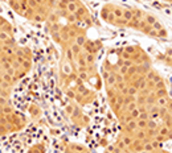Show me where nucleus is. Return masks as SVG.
<instances>
[{
  "mask_svg": "<svg viewBox=\"0 0 172 153\" xmlns=\"http://www.w3.org/2000/svg\"><path fill=\"white\" fill-rule=\"evenodd\" d=\"M52 35V38H53L54 42H57V44H62V37H61V32H52L50 33Z\"/></svg>",
  "mask_w": 172,
  "mask_h": 153,
  "instance_id": "obj_15",
  "label": "nucleus"
},
{
  "mask_svg": "<svg viewBox=\"0 0 172 153\" xmlns=\"http://www.w3.org/2000/svg\"><path fill=\"white\" fill-rule=\"evenodd\" d=\"M155 153H164V152H163L162 149H159V150H155Z\"/></svg>",
  "mask_w": 172,
  "mask_h": 153,
  "instance_id": "obj_40",
  "label": "nucleus"
},
{
  "mask_svg": "<svg viewBox=\"0 0 172 153\" xmlns=\"http://www.w3.org/2000/svg\"><path fill=\"white\" fill-rule=\"evenodd\" d=\"M169 131H171V129H169L168 127H166V125L163 124V125H160L159 128H158V135H160V136H164V137H167V136H168V133H169Z\"/></svg>",
  "mask_w": 172,
  "mask_h": 153,
  "instance_id": "obj_12",
  "label": "nucleus"
},
{
  "mask_svg": "<svg viewBox=\"0 0 172 153\" xmlns=\"http://www.w3.org/2000/svg\"><path fill=\"white\" fill-rule=\"evenodd\" d=\"M148 153H155V150H152V152H148Z\"/></svg>",
  "mask_w": 172,
  "mask_h": 153,
  "instance_id": "obj_43",
  "label": "nucleus"
},
{
  "mask_svg": "<svg viewBox=\"0 0 172 153\" xmlns=\"http://www.w3.org/2000/svg\"><path fill=\"white\" fill-rule=\"evenodd\" d=\"M5 24H7V21H5V20H4L3 17H0V29L3 28V27H4Z\"/></svg>",
  "mask_w": 172,
  "mask_h": 153,
  "instance_id": "obj_37",
  "label": "nucleus"
},
{
  "mask_svg": "<svg viewBox=\"0 0 172 153\" xmlns=\"http://www.w3.org/2000/svg\"><path fill=\"white\" fill-rule=\"evenodd\" d=\"M70 149H73V152H78V153H84V152H88L86 148L81 144H72L70 145Z\"/></svg>",
  "mask_w": 172,
  "mask_h": 153,
  "instance_id": "obj_11",
  "label": "nucleus"
},
{
  "mask_svg": "<svg viewBox=\"0 0 172 153\" xmlns=\"http://www.w3.org/2000/svg\"><path fill=\"white\" fill-rule=\"evenodd\" d=\"M3 82H4V79H3V77H1V75H0V84L3 83Z\"/></svg>",
  "mask_w": 172,
  "mask_h": 153,
  "instance_id": "obj_39",
  "label": "nucleus"
},
{
  "mask_svg": "<svg viewBox=\"0 0 172 153\" xmlns=\"http://www.w3.org/2000/svg\"><path fill=\"white\" fill-rule=\"evenodd\" d=\"M138 153H148V152H146V150H140V152H138Z\"/></svg>",
  "mask_w": 172,
  "mask_h": 153,
  "instance_id": "obj_41",
  "label": "nucleus"
},
{
  "mask_svg": "<svg viewBox=\"0 0 172 153\" xmlns=\"http://www.w3.org/2000/svg\"><path fill=\"white\" fill-rule=\"evenodd\" d=\"M132 136H134L135 140H140V141H143L144 139L148 137V136H147V131H146V129H136V131L132 133Z\"/></svg>",
  "mask_w": 172,
  "mask_h": 153,
  "instance_id": "obj_2",
  "label": "nucleus"
},
{
  "mask_svg": "<svg viewBox=\"0 0 172 153\" xmlns=\"http://www.w3.org/2000/svg\"><path fill=\"white\" fill-rule=\"evenodd\" d=\"M162 81H163V78L160 77L159 74H155V75H153V78H152V82H153V83H158V82H162Z\"/></svg>",
  "mask_w": 172,
  "mask_h": 153,
  "instance_id": "obj_36",
  "label": "nucleus"
},
{
  "mask_svg": "<svg viewBox=\"0 0 172 153\" xmlns=\"http://www.w3.org/2000/svg\"><path fill=\"white\" fill-rule=\"evenodd\" d=\"M1 73H3V71H1V70H0V75H1Z\"/></svg>",
  "mask_w": 172,
  "mask_h": 153,
  "instance_id": "obj_45",
  "label": "nucleus"
},
{
  "mask_svg": "<svg viewBox=\"0 0 172 153\" xmlns=\"http://www.w3.org/2000/svg\"><path fill=\"white\" fill-rule=\"evenodd\" d=\"M105 83H106L107 87H114L116 83V73H111V74L107 77L106 79H105Z\"/></svg>",
  "mask_w": 172,
  "mask_h": 153,
  "instance_id": "obj_3",
  "label": "nucleus"
},
{
  "mask_svg": "<svg viewBox=\"0 0 172 153\" xmlns=\"http://www.w3.org/2000/svg\"><path fill=\"white\" fill-rule=\"evenodd\" d=\"M123 19H126L127 21H131L134 19V15H132V10L131 8H123Z\"/></svg>",
  "mask_w": 172,
  "mask_h": 153,
  "instance_id": "obj_9",
  "label": "nucleus"
},
{
  "mask_svg": "<svg viewBox=\"0 0 172 153\" xmlns=\"http://www.w3.org/2000/svg\"><path fill=\"white\" fill-rule=\"evenodd\" d=\"M28 5H29V8H33V10H37L38 7H40L34 0H28Z\"/></svg>",
  "mask_w": 172,
  "mask_h": 153,
  "instance_id": "obj_35",
  "label": "nucleus"
},
{
  "mask_svg": "<svg viewBox=\"0 0 172 153\" xmlns=\"http://www.w3.org/2000/svg\"><path fill=\"white\" fill-rule=\"evenodd\" d=\"M153 95H155V98H162V97H166V95H168V92H167V88H158V90L152 91Z\"/></svg>",
  "mask_w": 172,
  "mask_h": 153,
  "instance_id": "obj_16",
  "label": "nucleus"
},
{
  "mask_svg": "<svg viewBox=\"0 0 172 153\" xmlns=\"http://www.w3.org/2000/svg\"><path fill=\"white\" fill-rule=\"evenodd\" d=\"M65 17H66V20H68L69 22H77V21H79V19L74 15V13H68Z\"/></svg>",
  "mask_w": 172,
  "mask_h": 153,
  "instance_id": "obj_26",
  "label": "nucleus"
},
{
  "mask_svg": "<svg viewBox=\"0 0 172 153\" xmlns=\"http://www.w3.org/2000/svg\"><path fill=\"white\" fill-rule=\"evenodd\" d=\"M3 45H5V46H15V41H13L12 37H8L5 41L3 42Z\"/></svg>",
  "mask_w": 172,
  "mask_h": 153,
  "instance_id": "obj_34",
  "label": "nucleus"
},
{
  "mask_svg": "<svg viewBox=\"0 0 172 153\" xmlns=\"http://www.w3.org/2000/svg\"><path fill=\"white\" fill-rule=\"evenodd\" d=\"M136 73H138V65H132V66H130V67H127V73H126V75L130 78V77H132V75L136 74Z\"/></svg>",
  "mask_w": 172,
  "mask_h": 153,
  "instance_id": "obj_18",
  "label": "nucleus"
},
{
  "mask_svg": "<svg viewBox=\"0 0 172 153\" xmlns=\"http://www.w3.org/2000/svg\"><path fill=\"white\" fill-rule=\"evenodd\" d=\"M122 153H132V152H130V150H126V152H122Z\"/></svg>",
  "mask_w": 172,
  "mask_h": 153,
  "instance_id": "obj_42",
  "label": "nucleus"
},
{
  "mask_svg": "<svg viewBox=\"0 0 172 153\" xmlns=\"http://www.w3.org/2000/svg\"><path fill=\"white\" fill-rule=\"evenodd\" d=\"M138 119H142V120H150V114H148L147 111L140 112L139 114V116H138Z\"/></svg>",
  "mask_w": 172,
  "mask_h": 153,
  "instance_id": "obj_31",
  "label": "nucleus"
},
{
  "mask_svg": "<svg viewBox=\"0 0 172 153\" xmlns=\"http://www.w3.org/2000/svg\"><path fill=\"white\" fill-rule=\"evenodd\" d=\"M122 140H123V143L126 144V147L128 148V147H130V145H131V144H132V141H134L135 139H134V136H132V135H128V133H126L125 136H123V137H122Z\"/></svg>",
  "mask_w": 172,
  "mask_h": 153,
  "instance_id": "obj_13",
  "label": "nucleus"
},
{
  "mask_svg": "<svg viewBox=\"0 0 172 153\" xmlns=\"http://www.w3.org/2000/svg\"><path fill=\"white\" fill-rule=\"evenodd\" d=\"M70 49H72V52H73V54H74V61H75V58H77V57L79 56V54L82 53V48L79 46V45H77V44H74V42H73L72 45H70Z\"/></svg>",
  "mask_w": 172,
  "mask_h": 153,
  "instance_id": "obj_8",
  "label": "nucleus"
},
{
  "mask_svg": "<svg viewBox=\"0 0 172 153\" xmlns=\"http://www.w3.org/2000/svg\"><path fill=\"white\" fill-rule=\"evenodd\" d=\"M132 65H134L132 59H121V62H119V66H123V67H130Z\"/></svg>",
  "mask_w": 172,
  "mask_h": 153,
  "instance_id": "obj_25",
  "label": "nucleus"
},
{
  "mask_svg": "<svg viewBox=\"0 0 172 153\" xmlns=\"http://www.w3.org/2000/svg\"><path fill=\"white\" fill-rule=\"evenodd\" d=\"M0 114L1 115H11V114H13V108L11 104H7V106L1 107V111H0Z\"/></svg>",
  "mask_w": 172,
  "mask_h": 153,
  "instance_id": "obj_17",
  "label": "nucleus"
},
{
  "mask_svg": "<svg viewBox=\"0 0 172 153\" xmlns=\"http://www.w3.org/2000/svg\"><path fill=\"white\" fill-rule=\"evenodd\" d=\"M28 153H45V145L44 144H36L29 149Z\"/></svg>",
  "mask_w": 172,
  "mask_h": 153,
  "instance_id": "obj_5",
  "label": "nucleus"
},
{
  "mask_svg": "<svg viewBox=\"0 0 172 153\" xmlns=\"http://www.w3.org/2000/svg\"><path fill=\"white\" fill-rule=\"evenodd\" d=\"M49 29H50V33H52V32H61L62 27H61V25H60V22L57 21V22H53V24H50Z\"/></svg>",
  "mask_w": 172,
  "mask_h": 153,
  "instance_id": "obj_21",
  "label": "nucleus"
},
{
  "mask_svg": "<svg viewBox=\"0 0 172 153\" xmlns=\"http://www.w3.org/2000/svg\"><path fill=\"white\" fill-rule=\"evenodd\" d=\"M128 149H130V152H132V153L140 152V150H143V141H140V140H134L131 145L128 147Z\"/></svg>",
  "mask_w": 172,
  "mask_h": 153,
  "instance_id": "obj_1",
  "label": "nucleus"
},
{
  "mask_svg": "<svg viewBox=\"0 0 172 153\" xmlns=\"http://www.w3.org/2000/svg\"><path fill=\"white\" fill-rule=\"evenodd\" d=\"M86 36L84 35V33H79V35H77V37L74 38V44H77V45H79V46H84L85 44H86Z\"/></svg>",
  "mask_w": 172,
  "mask_h": 153,
  "instance_id": "obj_6",
  "label": "nucleus"
},
{
  "mask_svg": "<svg viewBox=\"0 0 172 153\" xmlns=\"http://www.w3.org/2000/svg\"><path fill=\"white\" fill-rule=\"evenodd\" d=\"M144 21L147 22L148 25H152L155 21H158V19L155 17L153 15H150V13H146V16H144Z\"/></svg>",
  "mask_w": 172,
  "mask_h": 153,
  "instance_id": "obj_19",
  "label": "nucleus"
},
{
  "mask_svg": "<svg viewBox=\"0 0 172 153\" xmlns=\"http://www.w3.org/2000/svg\"><path fill=\"white\" fill-rule=\"evenodd\" d=\"M10 5L15 12H17L19 15H21V10H20V1L19 0H10Z\"/></svg>",
  "mask_w": 172,
  "mask_h": 153,
  "instance_id": "obj_10",
  "label": "nucleus"
},
{
  "mask_svg": "<svg viewBox=\"0 0 172 153\" xmlns=\"http://www.w3.org/2000/svg\"><path fill=\"white\" fill-rule=\"evenodd\" d=\"M11 66H12L13 69L16 70V71H17V70H20L21 69V62H20V61H17V59H13L12 62H11Z\"/></svg>",
  "mask_w": 172,
  "mask_h": 153,
  "instance_id": "obj_28",
  "label": "nucleus"
},
{
  "mask_svg": "<svg viewBox=\"0 0 172 153\" xmlns=\"http://www.w3.org/2000/svg\"><path fill=\"white\" fill-rule=\"evenodd\" d=\"M169 102H171V100H169L168 95H166V97H162V98H156L155 104H156L158 107H167Z\"/></svg>",
  "mask_w": 172,
  "mask_h": 153,
  "instance_id": "obj_4",
  "label": "nucleus"
},
{
  "mask_svg": "<svg viewBox=\"0 0 172 153\" xmlns=\"http://www.w3.org/2000/svg\"><path fill=\"white\" fill-rule=\"evenodd\" d=\"M34 1H36L38 5H44V1H42V0H34Z\"/></svg>",
  "mask_w": 172,
  "mask_h": 153,
  "instance_id": "obj_38",
  "label": "nucleus"
},
{
  "mask_svg": "<svg viewBox=\"0 0 172 153\" xmlns=\"http://www.w3.org/2000/svg\"><path fill=\"white\" fill-rule=\"evenodd\" d=\"M136 125L139 129H147V120H142V119H136Z\"/></svg>",
  "mask_w": 172,
  "mask_h": 153,
  "instance_id": "obj_22",
  "label": "nucleus"
},
{
  "mask_svg": "<svg viewBox=\"0 0 172 153\" xmlns=\"http://www.w3.org/2000/svg\"><path fill=\"white\" fill-rule=\"evenodd\" d=\"M151 27H152V28L155 29V31H156V32H159L160 29H163V28H164V27H163V25H162V22H160V21H155L152 25H151Z\"/></svg>",
  "mask_w": 172,
  "mask_h": 153,
  "instance_id": "obj_32",
  "label": "nucleus"
},
{
  "mask_svg": "<svg viewBox=\"0 0 172 153\" xmlns=\"http://www.w3.org/2000/svg\"><path fill=\"white\" fill-rule=\"evenodd\" d=\"M138 49H139V48L134 46V45H127V46L123 49V52H125L126 54H130V56H132V54H135L138 52Z\"/></svg>",
  "mask_w": 172,
  "mask_h": 153,
  "instance_id": "obj_14",
  "label": "nucleus"
},
{
  "mask_svg": "<svg viewBox=\"0 0 172 153\" xmlns=\"http://www.w3.org/2000/svg\"><path fill=\"white\" fill-rule=\"evenodd\" d=\"M8 37H12V36H11L10 33H7L5 31H3V29H0V41L4 42V41H5Z\"/></svg>",
  "mask_w": 172,
  "mask_h": 153,
  "instance_id": "obj_27",
  "label": "nucleus"
},
{
  "mask_svg": "<svg viewBox=\"0 0 172 153\" xmlns=\"http://www.w3.org/2000/svg\"><path fill=\"white\" fill-rule=\"evenodd\" d=\"M116 148H118L119 150H122V152H126V150L128 149V148L126 147V144L123 143V140H122V139H119V140L116 141Z\"/></svg>",
  "mask_w": 172,
  "mask_h": 153,
  "instance_id": "obj_24",
  "label": "nucleus"
},
{
  "mask_svg": "<svg viewBox=\"0 0 172 153\" xmlns=\"http://www.w3.org/2000/svg\"><path fill=\"white\" fill-rule=\"evenodd\" d=\"M139 114H140L139 108H135V109H132L131 112L128 114V116H130L131 119H135V120H136V119H138V116H139Z\"/></svg>",
  "mask_w": 172,
  "mask_h": 153,
  "instance_id": "obj_29",
  "label": "nucleus"
},
{
  "mask_svg": "<svg viewBox=\"0 0 172 153\" xmlns=\"http://www.w3.org/2000/svg\"><path fill=\"white\" fill-rule=\"evenodd\" d=\"M29 112H31V115L37 116L38 114H40V109H38L36 106H31V108H29Z\"/></svg>",
  "mask_w": 172,
  "mask_h": 153,
  "instance_id": "obj_33",
  "label": "nucleus"
},
{
  "mask_svg": "<svg viewBox=\"0 0 172 153\" xmlns=\"http://www.w3.org/2000/svg\"><path fill=\"white\" fill-rule=\"evenodd\" d=\"M158 37H160V38H167V37H168V32H167L164 28L160 29V31L158 32Z\"/></svg>",
  "mask_w": 172,
  "mask_h": 153,
  "instance_id": "obj_30",
  "label": "nucleus"
},
{
  "mask_svg": "<svg viewBox=\"0 0 172 153\" xmlns=\"http://www.w3.org/2000/svg\"><path fill=\"white\" fill-rule=\"evenodd\" d=\"M85 61H86V65L89 66H93L94 62H95V54L94 53H86L85 54Z\"/></svg>",
  "mask_w": 172,
  "mask_h": 153,
  "instance_id": "obj_7",
  "label": "nucleus"
},
{
  "mask_svg": "<svg viewBox=\"0 0 172 153\" xmlns=\"http://www.w3.org/2000/svg\"><path fill=\"white\" fill-rule=\"evenodd\" d=\"M32 67V61L31 59H23L21 61V69H24V71H28Z\"/></svg>",
  "mask_w": 172,
  "mask_h": 153,
  "instance_id": "obj_20",
  "label": "nucleus"
},
{
  "mask_svg": "<svg viewBox=\"0 0 172 153\" xmlns=\"http://www.w3.org/2000/svg\"><path fill=\"white\" fill-rule=\"evenodd\" d=\"M31 20H32V21H36V22H42L44 20H47V17H44L42 15H40V13L36 12V13H34V16L32 17Z\"/></svg>",
  "mask_w": 172,
  "mask_h": 153,
  "instance_id": "obj_23",
  "label": "nucleus"
},
{
  "mask_svg": "<svg viewBox=\"0 0 172 153\" xmlns=\"http://www.w3.org/2000/svg\"><path fill=\"white\" fill-rule=\"evenodd\" d=\"M166 1H171V3H172V0H166Z\"/></svg>",
  "mask_w": 172,
  "mask_h": 153,
  "instance_id": "obj_44",
  "label": "nucleus"
},
{
  "mask_svg": "<svg viewBox=\"0 0 172 153\" xmlns=\"http://www.w3.org/2000/svg\"><path fill=\"white\" fill-rule=\"evenodd\" d=\"M0 57H1V56H0Z\"/></svg>",
  "mask_w": 172,
  "mask_h": 153,
  "instance_id": "obj_46",
  "label": "nucleus"
}]
</instances>
